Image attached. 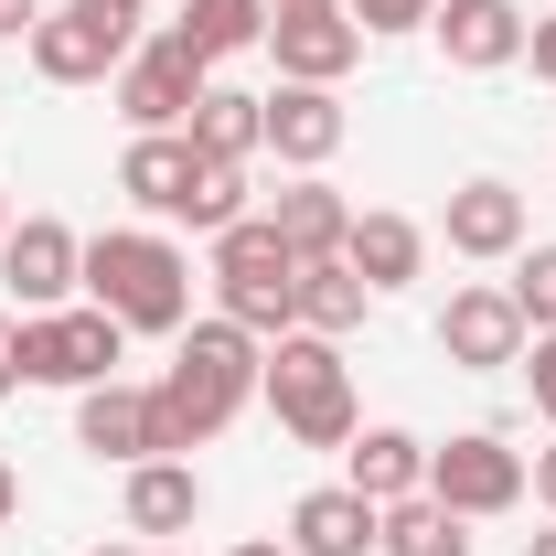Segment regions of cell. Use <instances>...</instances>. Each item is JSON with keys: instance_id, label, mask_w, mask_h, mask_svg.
<instances>
[{"instance_id": "24", "label": "cell", "mask_w": 556, "mask_h": 556, "mask_svg": "<svg viewBox=\"0 0 556 556\" xmlns=\"http://www.w3.org/2000/svg\"><path fill=\"white\" fill-rule=\"evenodd\" d=\"M289 300H300V332H321V343H343L353 321H364V278L343 268V257H300V278H289Z\"/></svg>"}, {"instance_id": "13", "label": "cell", "mask_w": 556, "mask_h": 556, "mask_svg": "<svg viewBox=\"0 0 556 556\" xmlns=\"http://www.w3.org/2000/svg\"><path fill=\"white\" fill-rule=\"evenodd\" d=\"M375 535H386V503H364L353 482H321L289 503V535L278 546L289 556H375Z\"/></svg>"}, {"instance_id": "6", "label": "cell", "mask_w": 556, "mask_h": 556, "mask_svg": "<svg viewBox=\"0 0 556 556\" xmlns=\"http://www.w3.org/2000/svg\"><path fill=\"white\" fill-rule=\"evenodd\" d=\"M108 86H118V118H129V139H150V129H193V108H204L214 65H193L172 33H150V43H129V65L108 75Z\"/></svg>"}, {"instance_id": "2", "label": "cell", "mask_w": 556, "mask_h": 556, "mask_svg": "<svg viewBox=\"0 0 556 556\" xmlns=\"http://www.w3.org/2000/svg\"><path fill=\"white\" fill-rule=\"evenodd\" d=\"M86 300L118 332H182L193 321V257L161 225H108V236H86Z\"/></svg>"}, {"instance_id": "19", "label": "cell", "mask_w": 556, "mask_h": 556, "mask_svg": "<svg viewBox=\"0 0 556 556\" xmlns=\"http://www.w3.org/2000/svg\"><path fill=\"white\" fill-rule=\"evenodd\" d=\"M343 482L364 492V503H407V492H428V439H417V428H353L343 439Z\"/></svg>"}, {"instance_id": "4", "label": "cell", "mask_w": 556, "mask_h": 556, "mask_svg": "<svg viewBox=\"0 0 556 556\" xmlns=\"http://www.w3.org/2000/svg\"><path fill=\"white\" fill-rule=\"evenodd\" d=\"M289 278H300V257L278 247L268 214H247V225H225V236H214V311H225V321H247L257 343L300 332V300H289Z\"/></svg>"}, {"instance_id": "22", "label": "cell", "mask_w": 556, "mask_h": 556, "mask_svg": "<svg viewBox=\"0 0 556 556\" xmlns=\"http://www.w3.org/2000/svg\"><path fill=\"white\" fill-rule=\"evenodd\" d=\"M193 150L204 161H257L268 150V97H247V86H204V108H193Z\"/></svg>"}, {"instance_id": "25", "label": "cell", "mask_w": 556, "mask_h": 556, "mask_svg": "<svg viewBox=\"0 0 556 556\" xmlns=\"http://www.w3.org/2000/svg\"><path fill=\"white\" fill-rule=\"evenodd\" d=\"M375 556H471V525L439 503V492H407V503H386V535Z\"/></svg>"}, {"instance_id": "10", "label": "cell", "mask_w": 556, "mask_h": 556, "mask_svg": "<svg viewBox=\"0 0 556 556\" xmlns=\"http://www.w3.org/2000/svg\"><path fill=\"white\" fill-rule=\"evenodd\" d=\"M129 43L139 33H118V22H97V11H43V22H33V43H22V54H33V75H43V86H108V75L129 65Z\"/></svg>"}, {"instance_id": "9", "label": "cell", "mask_w": 556, "mask_h": 556, "mask_svg": "<svg viewBox=\"0 0 556 556\" xmlns=\"http://www.w3.org/2000/svg\"><path fill=\"white\" fill-rule=\"evenodd\" d=\"M428 492H439L460 525L514 514V503H525V450H503L492 428H460V439H439V450H428Z\"/></svg>"}, {"instance_id": "16", "label": "cell", "mask_w": 556, "mask_h": 556, "mask_svg": "<svg viewBox=\"0 0 556 556\" xmlns=\"http://www.w3.org/2000/svg\"><path fill=\"white\" fill-rule=\"evenodd\" d=\"M343 97L332 86H268V150L289 161V172H321L332 150H343Z\"/></svg>"}, {"instance_id": "34", "label": "cell", "mask_w": 556, "mask_h": 556, "mask_svg": "<svg viewBox=\"0 0 556 556\" xmlns=\"http://www.w3.org/2000/svg\"><path fill=\"white\" fill-rule=\"evenodd\" d=\"M75 11H97V22H118V33H139V11H150V0H75Z\"/></svg>"}, {"instance_id": "40", "label": "cell", "mask_w": 556, "mask_h": 556, "mask_svg": "<svg viewBox=\"0 0 556 556\" xmlns=\"http://www.w3.org/2000/svg\"><path fill=\"white\" fill-rule=\"evenodd\" d=\"M0 236H11V204H0Z\"/></svg>"}, {"instance_id": "37", "label": "cell", "mask_w": 556, "mask_h": 556, "mask_svg": "<svg viewBox=\"0 0 556 556\" xmlns=\"http://www.w3.org/2000/svg\"><path fill=\"white\" fill-rule=\"evenodd\" d=\"M236 556H289V546H278V535H247V546H236Z\"/></svg>"}, {"instance_id": "30", "label": "cell", "mask_w": 556, "mask_h": 556, "mask_svg": "<svg viewBox=\"0 0 556 556\" xmlns=\"http://www.w3.org/2000/svg\"><path fill=\"white\" fill-rule=\"evenodd\" d=\"M525 65H535V86H556V11H546V22H525Z\"/></svg>"}, {"instance_id": "32", "label": "cell", "mask_w": 556, "mask_h": 556, "mask_svg": "<svg viewBox=\"0 0 556 556\" xmlns=\"http://www.w3.org/2000/svg\"><path fill=\"white\" fill-rule=\"evenodd\" d=\"M525 492H535V503H546V514H556V439H546V450H535V460H525Z\"/></svg>"}, {"instance_id": "39", "label": "cell", "mask_w": 556, "mask_h": 556, "mask_svg": "<svg viewBox=\"0 0 556 556\" xmlns=\"http://www.w3.org/2000/svg\"><path fill=\"white\" fill-rule=\"evenodd\" d=\"M97 556H172V546H97Z\"/></svg>"}, {"instance_id": "7", "label": "cell", "mask_w": 556, "mask_h": 556, "mask_svg": "<svg viewBox=\"0 0 556 556\" xmlns=\"http://www.w3.org/2000/svg\"><path fill=\"white\" fill-rule=\"evenodd\" d=\"M75 450H97V460H118V471L182 460V439H172V417H161V386H118V375L75 396Z\"/></svg>"}, {"instance_id": "12", "label": "cell", "mask_w": 556, "mask_h": 556, "mask_svg": "<svg viewBox=\"0 0 556 556\" xmlns=\"http://www.w3.org/2000/svg\"><path fill=\"white\" fill-rule=\"evenodd\" d=\"M193 182H204V150H193L182 129H150V139L118 150V193H129L139 214H161V225L193 214Z\"/></svg>"}, {"instance_id": "15", "label": "cell", "mask_w": 556, "mask_h": 556, "mask_svg": "<svg viewBox=\"0 0 556 556\" xmlns=\"http://www.w3.org/2000/svg\"><path fill=\"white\" fill-rule=\"evenodd\" d=\"M428 33H439V54H450L460 75L525 65V11H514V0H439V11H428Z\"/></svg>"}, {"instance_id": "17", "label": "cell", "mask_w": 556, "mask_h": 556, "mask_svg": "<svg viewBox=\"0 0 556 556\" xmlns=\"http://www.w3.org/2000/svg\"><path fill=\"white\" fill-rule=\"evenodd\" d=\"M439 236H450V257H514V247H525V193H514V182H460V193H450V214H439Z\"/></svg>"}, {"instance_id": "14", "label": "cell", "mask_w": 556, "mask_h": 556, "mask_svg": "<svg viewBox=\"0 0 556 556\" xmlns=\"http://www.w3.org/2000/svg\"><path fill=\"white\" fill-rule=\"evenodd\" d=\"M278 86H343L353 54H364V22L353 11H300V22H268Z\"/></svg>"}, {"instance_id": "31", "label": "cell", "mask_w": 556, "mask_h": 556, "mask_svg": "<svg viewBox=\"0 0 556 556\" xmlns=\"http://www.w3.org/2000/svg\"><path fill=\"white\" fill-rule=\"evenodd\" d=\"M0 396H22V321L0 311Z\"/></svg>"}, {"instance_id": "21", "label": "cell", "mask_w": 556, "mask_h": 556, "mask_svg": "<svg viewBox=\"0 0 556 556\" xmlns=\"http://www.w3.org/2000/svg\"><path fill=\"white\" fill-rule=\"evenodd\" d=\"M268 225H278V247L289 257H343V236H353V204L321 182V172H300L289 193H268Z\"/></svg>"}, {"instance_id": "18", "label": "cell", "mask_w": 556, "mask_h": 556, "mask_svg": "<svg viewBox=\"0 0 556 556\" xmlns=\"http://www.w3.org/2000/svg\"><path fill=\"white\" fill-rule=\"evenodd\" d=\"M118 514H129L139 546H161V535H193V525H204V482H193V460H139L129 492H118Z\"/></svg>"}, {"instance_id": "38", "label": "cell", "mask_w": 556, "mask_h": 556, "mask_svg": "<svg viewBox=\"0 0 556 556\" xmlns=\"http://www.w3.org/2000/svg\"><path fill=\"white\" fill-rule=\"evenodd\" d=\"M525 556H556V525H546V535H525Z\"/></svg>"}, {"instance_id": "8", "label": "cell", "mask_w": 556, "mask_h": 556, "mask_svg": "<svg viewBox=\"0 0 556 556\" xmlns=\"http://www.w3.org/2000/svg\"><path fill=\"white\" fill-rule=\"evenodd\" d=\"M0 289H11L22 321H33V311H65L75 289H86V236L54 225V214H22V225L0 236Z\"/></svg>"}, {"instance_id": "3", "label": "cell", "mask_w": 556, "mask_h": 556, "mask_svg": "<svg viewBox=\"0 0 556 556\" xmlns=\"http://www.w3.org/2000/svg\"><path fill=\"white\" fill-rule=\"evenodd\" d=\"M257 396L278 407V428L300 439V450H343L353 428V375H343V343H321V332H278L268 364H257Z\"/></svg>"}, {"instance_id": "20", "label": "cell", "mask_w": 556, "mask_h": 556, "mask_svg": "<svg viewBox=\"0 0 556 556\" xmlns=\"http://www.w3.org/2000/svg\"><path fill=\"white\" fill-rule=\"evenodd\" d=\"M343 268L386 300V289H407L417 268H428V225L417 214H353V236H343Z\"/></svg>"}, {"instance_id": "36", "label": "cell", "mask_w": 556, "mask_h": 556, "mask_svg": "<svg viewBox=\"0 0 556 556\" xmlns=\"http://www.w3.org/2000/svg\"><path fill=\"white\" fill-rule=\"evenodd\" d=\"M300 11H343V0H268V22H300Z\"/></svg>"}, {"instance_id": "26", "label": "cell", "mask_w": 556, "mask_h": 556, "mask_svg": "<svg viewBox=\"0 0 556 556\" xmlns=\"http://www.w3.org/2000/svg\"><path fill=\"white\" fill-rule=\"evenodd\" d=\"M247 161H204V182H193V214H182V225H193V236H225V225H247Z\"/></svg>"}, {"instance_id": "29", "label": "cell", "mask_w": 556, "mask_h": 556, "mask_svg": "<svg viewBox=\"0 0 556 556\" xmlns=\"http://www.w3.org/2000/svg\"><path fill=\"white\" fill-rule=\"evenodd\" d=\"M343 11L364 22V33H417V22H428L439 0H343Z\"/></svg>"}, {"instance_id": "1", "label": "cell", "mask_w": 556, "mask_h": 556, "mask_svg": "<svg viewBox=\"0 0 556 556\" xmlns=\"http://www.w3.org/2000/svg\"><path fill=\"white\" fill-rule=\"evenodd\" d=\"M257 364H268V343H257L247 321H225V311H204V321H182V332H172V364H161V417H172L182 460L247 417Z\"/></svg>"}, {"instance_id": "27", "label": "cell", "mask_w": 556, "mask_h": 556, "mask_svg": "<svg viewBox=\"0 0 556 556\" xmlns=\"http://www.w3.org/2000/svg\"><path fill=\"white\" fill-rule=\"evenodd\" d=\"M514 311H525V332H556V236L546 247H514Z\"/></svg>"}, {"instance_id": "5", "label": "cell", "mask_w": 556, "mask_h": 556, "mask_svg": "<svg viewBox=\"0 0 556 556\" xmlns=\"http://www.w3.org/2000/svg\"><path fill=\"white\" fill-rule=\"evenodd\" d=\"M118 353H129V332L86 300V311H33L22 321V386H65V396H86V386H108L118 375Z\"/></svg>"}, {"instance_id": "33", "label": "cell", "mask_w": 556, "mask_h": 556, "mask_svg": "<svg viewBox=\"0 0 556 556\" xmlns=\"http://www.w3.org/2000/svg\"><path fill=\"white\" fill-rule=\"evenodd\" d=\"M33 22H43V0H0V43H33Z\"/></svg>"}, {"instance_id": "35", "label": "cell", "mask_w": 556, "mask_h": 556, "mask_svg": "<svg viewBox=\"0 0 556 556\" xmlns=\"http://www.w3.org/2000/svg\"><path fill=\"white\" fill-rule=\"evenodd\" d=\"M11 514H22V471L0 460V525H11Z\"/></svg>"}, {"instance_id": "28", "label": "cell", "mask_w": 556, "mask_h": 556, "mask_svg": "<svg viewBox=\"0 0 556 556\" xmlns=\"http://www.w3.org/2000/svg\"><path fill=\"white\" fill-rule=\"evenodd\" d=\"M525 396H535V417L556 428V332H535V343H525Z\"/></svg>"}, {"instance_id": "23", "label": "cell", "mask_w": 556, "mask_h": 556, "mask_svg": "<svg viewBox=\"0 0 556 556\" xmlns=\"http://www.w3.org/2000/svg\"><path fill=\"white\" fill-rule=\"evenodd\" d=\"M172 43H182L193 65H225V54H247V43H268V0H182V22H172Z\"/></svg>"}, {"instance_id": "11", "label": "cell", "mask_w": 556, "mask_h": 556, "mask_svg": "<svg viewBox=\"0 0 556 556\" xmlns=\"http://www.w3.org/2000/svg\"><path fill=\"white\" fill-rule=\"evenodd\" d=\"M525 311H514V289H450V311H439V353L460 364V375H503V364H525Z\"/></svg>"}]
</instances>
